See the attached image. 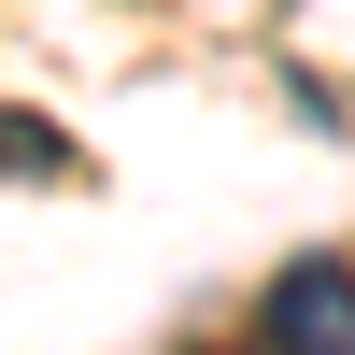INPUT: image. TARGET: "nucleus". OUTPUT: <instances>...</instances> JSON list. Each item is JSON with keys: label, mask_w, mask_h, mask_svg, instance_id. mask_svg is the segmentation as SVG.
I'll return each instance as SVG.
<instances>
[{"label": "nucleus", "mask_w": 355, "mask_h": 355, "mask_svg": "<svg viewBox=\"0 0 355 355\" xmlns=\"http://www.w3.org/2000/svg\"><path fill=\"white\" fill-rule=\"evenodd\" d=\"M256 355H355V270H341V256L270 270V299H256Z\"/></svg>", "instance_id": "obj_1"}, {"label": "nucleus", "mask_w": 355, "mask_h": 355, "mask_svg": "<svg viewBox=\"0 0 355 355\" xmlns=\"http://www.w3.org/2000/svg\"><path fill=\"white\" fill-rule=\"evenodd\" d=\"M0 171H71V142H57V128H28V114H0Z\"/></svg>", "instance_id": "obj_2"}]
</instances>
